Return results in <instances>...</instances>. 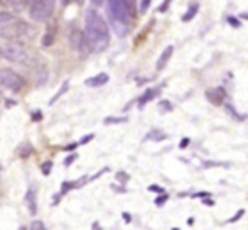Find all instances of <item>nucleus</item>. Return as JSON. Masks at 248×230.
I'll use <instances>...</instances> for the list:
<instances>
[{
    "instance_id": "1",
    "label": "nucleus",
    "mask_w": 248,
    "mask_h": 230,
    "mask_svg": "<svg viewBox=\"0 0 248 230\" xmlns=\"http://www.w3.org/2000/svg\"><path fill=\"white\" fill-rule=\"evenodd\" d=\"M85 37L88 41L92 53H101L110 44V29H108L105 19L98 14V10L90 9L86 12Z\"/></svg>"
},
{
    "instance_id": "2",
    "label": "nucleus",
    "mask_w": 248,
    "mask_h": 230,
    "mask_svg": "<svg viewBox=\"0 0 248 230\" xmlns=\"http://www.w3.org/2000/svg\"><path fill=\"white\" fill-rule=\"evenodd\" d=\"M37 31L26 20L19 19L7 10H0V37L9 39V43H20V41L34 39Z\"/></svg>"
},
{
    "instance_id": "3",
    "label": "nucleus",
    "mask_w": 248,
    "mask_h": 230,
    "mask_svg": "<svg viewBox=\"0 0 248 230\" xmlns=\"http://www.w3.org/2000/svg\"><path fill=\"white\" fill-rule=\"evenodd\" d=\"M108 19H110L111 29L118 37H124L130 31L132 19V2L127 0H111L107 3Z\"/></svg>"
},
{
    "instance_id": "4",
    "label": "nucleus",
    "mask_w": 248,
    "mask_h": 230,
    "mask_svg": "<svg viewBox=\"0 0 248 230\" xmlns=\"http://www.w3.org/2000/svg\"><path fill=\"white\" fill-rule=\"evenodd\" d=\"M0 58L17 65H32L36 56L31 49H27L22 43H3L0 44Z\"/></svg>"
},
{
    "instance_id": "5",
    "label": "nucleus",
    "mask_w": 248,
    "mask_h": 230,
    "mask_svg": "<svg viewBox=\"0 0 248 230\" xmlns=\"http://www.w3.org/2000/svg\"><path fill=\"white\" fill-rule=\"evenodd\" d=\"M54 12V2L51 0H36L29 2V16L36 22H47Z\"/></svg>"
},
{
    "instance_id": "6",
    "label": "nucleus",
    "mask_w": 248,
    "mask_h": 230,
    "mask_svg": "<svg viewBox=\"0 0 248 230\" xmlns=\"http://www.w3.org/2000/svg\"><path fill=\"white\" fill-rule=\"evenodd\" d=\"M24 85H26V82H24V78L19 73L12 71V69H9V68L0 69V86L17 93L24 88Z\"/></svg>"
},
{
    "instance_id": "7",
    "label": "nucleus",
    "mask_w": 248,
    "mask_h": 230,
    "mask_svg": "<svg viewBox=\"0 0 248 230\" xmlns=\"http://www.w3.org/2000/svg\"><path fill=\"white\" fill-rule=\"evenodd\" d=\"M69 46H71L73 51H76V53H79V56L86 58L90 53H92V49H90V44L88 41H86L85 37V33L79 29H73L71 33H69Z\"/></svg>"
},
{
    "instance_id": "8",
    "label": "nucleus",
    "mask_w": 248,
    "mask_h": 230,
    "mask_svg": "<svg viewBox=\"0 0 248 230\" xmlns=\"http://www.w3.org/2000/svg\"><path fill=\"white\" fill-rule=\"evenodd\" d=\"M225 97H226V92L221 86H216V88L206 92V99L211 103H215V105H221V103L225 102Z\"/></svg>"
},
{
    "instance_id": "9",
    "label": "nucleus",
    "mask_w": 248,
    "mask_h": 230,
    "mask_svg": "<svg viewBox=\"0 0 248 230\" xmlns=\"http://www.w3.org/2000/svg\"><path fill=\"white\" fill-rule=\"evenodd\" d=\"M2 7H7V12L14 14L16 16L17 12H22L24 9H29V2H20V0H5V2H2Z\"/></svg>"
},
{
    "instance_id": "10",
    "label": "nucleus",
    "mask_w": 248,
    "mask_h": 230,
    "mask_svg": "<svg viewBox=\"0 0 248 230\" xmlns=\"http://www.w3.org/2000/svg\"><path fill=\"white\" fill-rule=\"evenodd\" d=\"M26 205L27 210H29L31 215H36L37 212V203H36V190L34 188H29L26 193Z\"/></svg>"
},
{
    "instance_id": "11",
    "label": "nucleus",
    "mask_w": 248,
    "mask_h": 230,
    "mask_svg": "<svg viewBox=\"0 0 248 230\" xmlns=\"http://www.w3.org/2000/svg\"><path fill=\"white\" fill-rule=\"evenodd\" d=\"M172 53H174L172 46H167L166 49L162 51V54H160L159 59H157V69H164V66L167 65V61H169L170 56H172Z\"/></svg>"
},
{
    "instance_id": "12",
    "label": "nucleus",
    "mask_w": 248,
    "mask_h": 230,
    "mask_svg": "<svg viewBox=\"0 0 248 230\" xmlns=\"http://www.w3.org/2000/svg\"><path fill=\"white\" fill-rule=\"evenodd\" d=\"M54 39H56V26L54 24H49L43 36V46H51L54 43Z\"/></svg>"
},
{
    "instance_id": "13",
    "label": "nucleus",
    "mask_w": 248,
    "mask_h": 230,
    "mask_svg": "<svg viewBox=\"0 0 248 230\" xmlns=\"http://www.w3.org/2000/svg\"><path fill=\"white\" fill-rule=\"evenodd\" d=\"M107 82H108L107 73H100V75L92 76V78L86 80V85H88V86H101V85H105Z\"/></svg>"
},
{
    "instance_id": "14",
    "label": "nucleus",
    "mask_w": 248,
    "mask_h": 230,
    "mask_svg": "<svg viewBox=\"0 0 248 230\" xmlns=\"http://www.w3.org/2000/svg\"><path fill=\"white\" fill-rule=\"evenodd\" d=\"M157 93H159V90H157V88L147 90V92H145L144 95L140 97V100H139V107H140V109H142V107H144L145 103H149L150 100H154V99H155V97H157Z\"/></svg>"
},
{
    "instance_id": "15",
    "label": "nucleus",
    "mask_w": 248,
    "mask_h": 230,
    "mask_svg": "<svg viewBox=\"0 0 248 230\" xmlns=\"http://www.w3.org/2000/svg\"><path fill=\"white\" fill-rule=\"evenodd\" d=\"M198 10H199V3L191 2V3H189V7H187V12L183 16V20H184V22H189V20L193 19V17L198 14Z\"/></svg>"
},
{
    "instance_id": "16",
    "label": "nucleus",
    "mask_w": 248,
    "mask_h": 230,
    "mask_svg": "<svg viewBox=\"0 0 248 230\" xmlns=\"http://www.w3.org/2000/svg\"><path fill=\"white\" fill-rule=\"evenodd\" d=\"M145 139H147V141H164V139H167V135L160 131H150Z\"/></svg>"
},
{
    "instance_id": "17",
    "label": "nucleus",
    "mask_w": 248,
    "mask_h": 230,
    "mask_svg": "<svg viewBox=\"0 0 248 230\" xmlns=\"http://www.w3.org/2000/svg\"><path fill=\"white\" fill-rule=\"evenodd\" d=\"M127 122V117H108L105 118V124H124Z\"/></svg>"
},
{
    "instance_id": "18",
    "label": "nucleus",
    "mask_w": 248,
    "mask_h": 230,
    "mask_svg": "<svg viewBox=\"0 0 248 230\" xmlns=\"http://www.w3.org/2000/svg\"><path fill=\"white\" fill-rule=\"evenodd\" d=\"M68 86H69V83H64V85L61 86V90H59V92H58V95H56V97H52V99L49 100V103H51V105L56 102V100H59V99H61V97H62V93H64L66 90H68Z\"/></svg>"
},
{
    "instance_id": "19",
    "label": "nucleus",
    "mask_w": 248,
    "mask_h": 230,
    "mask_svg": "<svg viewBox=\"0 0 248 230\" xmlns=\"http://www.w3.org/2000/svg\"><path fill=\"white\" fill-rule=\"evenodd\" d=\"M160 107V112H170L172 110V103L169 102V100H162V102L159 103Z\"/></svg>"
},
{
    "instance_id": "20",
    "label": "nucleus",
    "mask_w": 248,
    "mask_h": 230,
    "mask_svg": "<svg viewBox=\"0 0 248 230\" xmlns=\"http://www.w3.org/2000/svg\"><path fill=\"white\" fill-rule=\"evenodd\" d=\"M29 230H46V227H44V224L41 220H34L32 224H31Z\"/></svg>"
},
{
    "instance_id": "21",
    "label": "nucleus",
    "mask_w": 248,
    "mask_h": 230,
    "mask_svg": "<svg viewBox=\"0 0 248 230\" xmlns=\"http://www.w3.org/2000/svg\"><path fill=\"white\" fill-rule=\"evenodd\" d=\"M226 20H228V24H230L232 27H240V26H242V22H240V20L236 19V17H233V16L226 17Z\"/></svg>"
},
{
    "instance_id": "22",
    "label": "nucleus",
    "mask_w": 248,
    "mask_h": 230,
    "mask_svg": "<svg viewBox=\"0 0 248 230\" xmlns=\"http://www.w3.org/2000/svg\"><path fill=\"white\" fill-rule=\"evenodd\" d=\"M166 201H167V195H166V193L160 195V197H157V198H155V205H157V207H162V205L166 203Z\"/></svg>"
},
{
    "instance_id": "23",
    "label": "nucleus",
    "mask_w": 248,
    "mask_h": 230,
    "mask_svg": "<svg viewBox=\"0 0 248 230\" xmlns=\"http://www.w3.org/2000/svg\"><path fill=\"white\" fill-rule=\"evenodd\" d=\"M150 7V2L149 0H145V2H139V10H140V14H144L145 10H147Z\"/></svg>"
},
{
    "instance_id": "24",
    "label": "nucleus",
    "mask_w": 248,
    "mask_h": 230,
    "mask_svg": "<svg viewBox=\"0 0 248 230\" xmlns=\"http://www.w3.org/2000/svg\"><path fill=\"white\" fill-rule=\"evenodd\" d=\"M149 191H154V193L164 195V188H162V186H159V184H152V186H149Z\"/></svg>"
},
{
    "instance_id": "25",
    "label": "nucleus",
    "mask_w": 248,
    "mask_h": 230,
    "mask_svg": "<svg viewBox=\"0 0 248 230\" xmlns=\"http://www.w3.org/2000/svg\"><path fill=\"white\" fill-rule=\"evenodd\" d=\"M243 214H245V210H238V212H236V214H235V217H232V218H230V222H232V224H233V222L240 220V218L243 217Z\"/></svg>"
},
{
    "instance_id": "26",
    "label": "nucleus",
    "mask_w": 248,
    "mask_h": 230,
    "mask_svg": "<svg viewBox=\"0 0 248 230\" xmlns=\"http://www.w3.org/2000/svg\"><path fill=\"white\" fill-rule=\"evenodd\" d=\"M169 5H170L169 0H166V2H162V3H160V7H159V12H160V14H164L167 9H169Z\"/></svg>"
},
{
    "instance_id": "27",
    "label": "nucleus",
    "mask_w": 248,
    "mask_h": 230,
    "mask_svg": "<svg viewBox=\"0 0 248 230\" xmlns=\"http://www.w3.org/2000/svg\"><path fill=\"white\" fill-rule=\"evenodd\" d=\"M49 169H51V163H46V164L43 166V173L47 176V174H49Z\"/></svg>"
},
{
    "instance_id": "28",
    "label": "nucleus",
    "mask_w": 248,
    "mask_h": 230,
    "mask_svg": "<svg viewBox=\"0 0 248 230\" xmlns=\"http://www.w3.org/2000/svg\"><path fill=\"white\" fill-rule=\"evenodd\" d=\"M202 203H204L206 207H213V205H215V201H213L211 198H204V200H202Z\"/></svg>"
},
{
    "instance_id": "29",
    "label": "nucleus",
    "mask_w": 248,
    "mask_h": 230,
    "mask_svg": "<svg viewBox=\"0 0 248 230\" xmlns=\"http://www.w3.org/2000/svg\"><path fill=\"white\" fill-rule=\"evenodd\" d=\"M187 144H189V139H183V141H181V144H179V148H181V149H184Z\"/></svg>"
},
{
    "instance_id": "30",
    "label": "nucleus",
    "mask_w": 248,
    "mask_h": 230,
    "mask_svg": "<svg viewBox=\"0 0 248 230\" xmlns=\"http://www.w3.org/2000/svg\"><path fill=\"white\" fill-rule=\"evenodd\" d=\"M75 159H76V156H73V158H68V159H66V163H64V164H66V166H69L73 161H75Z\"/></svg>"
},
{
    "instance_id": "31",
    "label": "nucleus",
    "mask_w": 248,
    "mask_h": 230,
    "mask_svg": "<svg viewBox=\"0 0 248 230\" xmlns=\"http://www.w3.org/2000/svg\"><path fill=\"white\" fill-rule=\"evenodd\" d=\"M118 178H120L122 181H127L128 176H125V173H118Z\"/></svg>"
},
{
    "instance_id": "32",
    "label": "nucleus",
    "mask_w": 248,
    "mask_h": 230,
    "mask_svg": "<svg viewBox=\"0 0 248 230\" xmlns=\"http://www.w3.org/2000/svg\"><path fill=\"white\" fill-rule=\"evenodd\" d=\"M124 218H125V222H130V220H132L130 214H124Z\"/></svg>"
},
{
    "instance_id": "33",
    "label": "nucleus",
    "mask_w": 248,
    "mask_h": 230,
    "mask_svg": "<svg viewBox=\"0 0 248 230\" xmlns=\"http://www.w3.org/2000/svg\"><path fill=\"white\" fill-rule=\"evenodd\" d=\"M194 197H209V193H196Z\"/></svg>"
},
{
    "instance_id": "34",
    "label": "nucleus",
    "mask_w": 248,
    "mask_h": 230,
    "mask_svg": "<svg viewBox=\"0 0 248 230\" xmlns=\"http://www.w3.org/2000/svg\"><path fill=\"white\" fill-rule=\"evenodd\" d=\"M242 17L243 19H248V14H242Z\"/></svg>"
},
{
    "instance_id": "35",
    "label": "nucleus",
    "mask_w": 248,
    "mask_h": 230,
    "mask_svg": "<svg viewBox=\"0 0 248 230\" xmlns=\"http://www.w3.org/2000/svg\"><path fill=\"white\" fill-rule=\"evenodd\" d=\"M0 102H2V93H0Z\"/></svg>"
},
{
    "instance_id": "36",
    "label": "nucleus",
    "mask_w": 248,
    "mask_h": 230,
    "mask_svg": "<svg viewBox=\"0 0 248 230\" xmlns=\"http://www.w3.org/2000/svg\"><path fill=\"white\" fill-rule=\"evenodd\" d=\"M20 230H26V227H22V229H20Z\"/></svg>"
},
{
    "instance_id": "37",
    "label": "nucleus",
    "mask_w": 248,
    "mask_h": 230,
    "mask_svg": "<svg viewBox=\"0 0 248 230\" xmlns=\"http://www.w3.org/2000/svg\"><path fill=\"white\" fill-rule=\"evenodd\" d=\"M172 230H179V229H172Z\"/></svg>"
}]
</instances>
